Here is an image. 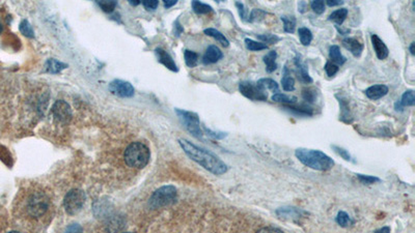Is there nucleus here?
<instances>
[{
    "instance_id": "obj_15",
    "label": "nucleus",
    "mask_w": 415,
    "mask_h": 233,
    "mask_svg": "<svg viewBox=\"0 0 415 233\" xmlns=\"http://www.w3.org/2000/svg\"><path fill=\"white\" fill-rule=\"evenodd\" d=\"M388 91H389L388 86L384 84H377V85H373V86H370L369 88H366L364 93L370 100L377 101L384 98V96L388 93Z\"/></svg>"
},
{
    "instance_id": "obj_51",
    "label": "nucleus",
    "mask_w": 415,
    "mask_h": 233,
    "mask_svg": "<svg viewBox=\"0 0 415 233\" xmlns=\"http://www.w3.org/2000/svg\"><path fill=\"white\" fill-rule=\"evenodd\" d=\"M177 2H178L177 0H165V1H163L164 6L166 7V9H170V7L175 5V4H177Z\"/></svg>"
},
{
    "instance_id": "obj_4",
    "label": "nucleus",
    "mask_w": 415,
    "mask_h": 233,
    "mask_svg": "<svg viewBox=\"0 0 415 233\" xmlns=\"http://www.w3.org/2000/svg\"><path fill=\"white\" fill-rule=\"evenodd\" d=\"M178 192L173 186H164L156 190L149 200V206L151 210H158L172 204L177 200Z\"/></svg>"
},
{
    "instance_id": "obj_36",
    "label": "nucleus",
    "mask_w": 415,
    "mask_h": 233,
    "mask_svg": "<svg viewBox=\"0 0 415 233\" xmlns=\"http://www.w3.org/2000/svg\"><path fill=\"white\" fill-rule=\"evenodd\" d=\"M284 108L290 111H293L299 115H308V116L313 115V110L307 107H295L293 105H284Z\"/></svg>"
},
{
    "instance_id": "obj_54",
    "label": "nucleus",
    "mask_w": 415,
    "mask_h": 233,
    "mask_svg": "<svg viewBox=\"0 0 415 233\" xmlns=\"http://www.w3.org/2000/svg\"><path fill=\"white\" fill-rule=\"evenodd\" d=\"M415 43L414 42H412L411 44H410V46H409V51H410V54L413 56V55H415Z\"/></svg>"
},
{
    "instance_id": "obj_52",
    "label": "nucleus",
    "mask_w": 415,
    "mask_h": 233,
    "mask_svg": "<svg viewBox=\"0 0 415 233\" xmlns=\"http://www.w3.org/2000/svg\"><path fill=\"white\" fill-rule=\"evenodd\" d=\"M375 233H390V228L387 227V226L382 227V228H380V229L375 231Z\"/></svg>"
},
{
    "instance_id": "obj_27",
    "label": "nucleus",
    "mask_w": 415,
    "mask_h": 233,
    "mask_svg": "<svg viewBox=\"0 0 415 233\" xmlns=\"http://www.w3.org/2000/svg\"><path fill=\"white\" fill-rule=\"evenodd\" d=\"M398 102H400L401 106H402L403 108H405V107H413V106L415 105L414 90H406V91L403 93L401 100L398 101Z\"/></svg>"
},
{
    "instance_id": "obj_56",
    "label": "nucleus",
    "mask_w": 415,
    "mask_h": 233,
    "mask_svg": "<svg viewBox=\"0 0 415 233\" xmlns=\"http://www.w3.org/2000/svg\"><path fill=\"white\" fill-rule=\"evenodd\" d=\"M2 30H3V27H2V25H1V24H0V34H1V32H2Z\"/></svg>"
},
{
    "instance_id": "obj_26",
    "label": "nucleus",
    "mask_w": 415,
    "mask_h": 233,
    "mask_svg": "<svg viewBox=\"0 0 415 233\" xmlns=\"http://www.w3.org/2000/svg\"><path fill=\"white\" fill-rule=\"evenodd\" d=\"M283 23V30L286 34H293L296 29V18L294 16H282L281 17Z\"/></svg>"
},
{
    "instance_id": "obj_13",
    "label": "nucleus",
    "mask_w": 415,
    "mask_h": 233,
    "mask_svg": "<svg viewBox=\"0 0 415 233\" xmlns=\"http://www.w3.org/2000/svg\"><path fill=\"white\" fill-rule=\"evenodd\" d=\"M371 42L374 48V51L376 53L377 58L380 60H384L388 57L389 50L385 43L377 35H371Z\"/></svg>"
},
{
    "instance_id": "obj_29",
    "label": "nucleus",
    "mask_w": 415,
    "mask_h": 233,
    "mask_svg": "<svg viewBox=\"0 0 415 233\" xmlns=\"http://www.w3.org/2000/svg\"><path fill=\"white\" fill-rule=\"evenodd\" d=\"M298 36L303 46H308L313 41V34L307 27H300L298 29Z\"/></svg>"
},
{
    "instance_id": "obj_28",
    "label": "nucleus",
    "mask_w": 415,
    "mask_h": 233,
    "mask_svg": "<svg viewBox=\"0 0 415 233\" xmlns=\"http://www.w3.org/2000/svg\"><path fill=\"white\" fill-rule=\"evenodd\" d=\"M244 42H245V46H246L247 49H248L249 51H252V52H258V51L268 49V45H265V44H263L261 42L253 41V39L248 38V37L245 38Z\"/></svg>"
},
{
    "instance_id": "obj_6",
    "label": "nucleus",
    "mask_w": 415,
    "mask_h": 233,
    "mask_svg": "<svg viewBox=\"0 0 415 233\" xmlns=\"http://www.w3.org/2000/svg\"><path fill=\"white\" fill-rule=\"evenodd\" d=\"M175 113H177L183 125L185 126L190 134H192L196 138L203 137L204 134L201 127V123H199V117L196 113L182 109H175Z\"/></svg>"
},
{
    "instance_id": "obj_9",
    "label": "nucleus",
    "mask_w": 415,
    "mask_h": 233,
    "mask_svg": "<svg viewBox=\"0 0 415 233\" xmlns=\"http://www.w3.org/2000/svg\"><path fill=\"white\" fill-rule=\"evenodd\" d=\"M109 90L119 98H131L134 95V87L124 80H114L109 84Z\"/></svg>"
},
{
    "instance_id": "obj_18",
    "label": "nucleus",
    "mask_w": 415,
    "mask_h": 233,
    "mask_svg": "<svg viewBox=\"0 0 415 233\" xmlns=\"http://www.w3.org/2000/svg\"><path fill=\"white\" fill-rule=\"evenodd\" d=\"M283 90L285 91H294L295 90V79L291 76V72L288 66H284L283 72V79H282Z\"/></svg>"
},
{
    "instance_id": "obj_46",
    "label": "nucleus",
    "mask_w": 415,
    "mask_h": 233,
    "mask_svg": "<svg viewBox=\"0 0 415 233\" xmlns=\"http://www.w3.org/2000/svg\"><path fill=\"white\" fill-rule=\"evenodd\" d=\"M65 233H82V228L80 225L72 224L66 229Z\"/></svg>"
},
{
    "instance_id": "obj_17",
    "label": "nucleus",
    "mask_w": 415,
    "mask_h": 233,
    "mask_svg": "<svg viewBox=\"0 0 415 233\" xmlns=\"http://www.w3.org/2000/svg\"><path fill=\"white\" fill-rule=\"evenodd\" d=\"M155 53H156V56L158 58V61L162 63L163 66H165L167 69L172 71V72H175V73L179 72L177 64H175V62L173 61L171 56L169 53H167L165 50L161 49V48H157Z\"/></svg>"
},
{
    "instance_id": "obj_30",
    "label": "nucleus",
    "mask_w": 415,
    "mask_h": 233,
    "mask_svg": "<svg viewBox=\"0 0 415 233\" xmlns=\"http://www.w3.org/2000/svg\"><path fill=\"white\" fill-rule=\"evenodd\" d=\"M191 6L194 11V13L198 15H206L213 12V7L207 3H203L201 1H192L191 2Z\"/></svg>"
},
{
    "instance_id": "obj_12",
    "label": "nucleus",
    "mask_w": 415,
    "mask_h": 233,
    "mask_svg": "<svg viewBox=\"0 0 415 233\" xmlns=\"http://www.w3.org/2000/svg\"><path fill=\"white\" fill-rule=\"evenodd\" d=\"M294 63H295V68H296V73H297L298 79L300 80V81L305 84L313 83L314 80L309 76L308 68L306 64L302 61L301 56L299 54H297L296 57L294 58Z\"/></svg>"
},
{
    "instance_id": "obj_2",
    "label": "nucleus",
    "mask_w": 415,
    "mask_h": 233,
    "mask_svg": "<svg viewBox=\"0 0 415 233\" xmlns=\"http://www.w3.org/2000/svg\"><path fill=\"white\" fill-rule=\"evenodd\" d=\"M295 156L303 165L317 171H329L334 166V161L321 150L298 148Z\"/></svg>"
},
{
    "instance_id": "obj_48",
    "label": "nucleus",
    "mask_w": 415,
    "mask_h": 233,
    "mask_svg": "<svg viewBox=\"0 0 415 233\" xmlns=\"http://www.w3.org/2000/svg\"><path fill=\"white\" fill-rule=\"evenodd\" d=\"M257 233H283L281 229L275 227H264L261 228Z\"/></svg>"
},
{
    "instance_id": "obj_43",
    "label": "nucleus",
    "mask_w": 415,
    "mask_h": 233,
    "mask_svg": "<svg viewBox=\"0 0 415 233\" xmlns=\"http://www.w3.org/2000/svg\"><path fill=\"white\" fill-rule=\"evenodd\" d=\"M340 109H341V117H340L341 120H342V122H345V118H348V123H350L349 122L350 111H349L348 103L345 100L340 99Z\"/></svg>"
},
{
    "instance_id": "obj_3",
    "label": "nucleus",
    "mask_w": 415,
    "mask_h": 233,
    "mask_svg": "<svg viewBox=\"0 0 415 233\" xmlns=\"http://www.w3.org/2000/svg\"><path fill=\"white\" fill-rule=\"evenodd\" d=\"M124 158L128 166L141 169V168L148 165L151 158V152L146 144L141 142H133L127 147Z\"/></svg>"
},
{
    "instance_id": "obj_40",
    "label": "nucleus",
    "mask_w": 415,
    "mask_h": 233,
    "mask_svg": "<svg viewBox=\"0 0 415 233\" xmlns=\"http://www.w3.org/2000/svg\"><path fill=\"white\" fill-rule=\"evenodd\" d=\"M324 70L326 72L327 76L333 77V76H335V75L338 74V72H339L340 68H339V66H337V64H334V63H332L330 61H327L326 64H325V67H324Z\"/></svg>"
},
{
    "instance_id": "obj_24",
    "label": "nucleus",
    "mask_w": 415,
    "mask_h": 233,
    "mask_svg": "<svg viewBox=\"0 0 415 233\" xmlns=\"http://www.w3.org/2000/svg\"><path fill=\"white\" fill-rule=\"evenodd\" d=\"M66 68H68V64L53 58L48 59L46 62V71L50 74H58L59 72L65 70Z\"/></svg>"
},
{
    "instance_id": "obj_16",
    "label": "nucleus",
    "mask_w": 415,
    "mask_h": 233,
    "mask_svg": "<svg viewBox=\"0 0 415 233\" xmlns=\"http://www.w3.org/2000/svg\"><path fill=\"white\" fill-rule=\"evenodd\" d=\"M342 46L349 50L354 57H360L363 51V45L354 37H346L342 39Z\"/></svg>"
},
{
    "instance_id": "obj_8",
    "label": "nucleus",
    "mask_w": 415,
    "mask_h": 233,
    "mask_svg": "<svg viewBox=\"0 0 415 233\" xmlns=\"http://www.w3.org/2000/svg\"><path fill=\"white\" fill-rule=\"evenodd\" d=\"M239 91L243 94L245 98H247L250 101H260V102H265L268 99L267 92L257 85V83H253L251 81H242L239 84Z\"/></svg>"
},
{
    "instance_id": "obj_33",
    "label": "nucleus",
    "mask_w": 415,
    "mask_h": 233,
    "mask_svg": "<svg viewBox=\"0 0 415 233\" xmlns=\"http://www.w3.org/2000/svg\"><path fill=\"white\" fill-rule=\"evenodd\" d=\"M267 13L263 10L260 9H253L251 11V13L248 15V21L249 23H257V22H261L264 20V18L266 17Z\"/></svg>"
},
{
    "instance_id": "obj_23",
    "label": "nucleus",
    "mask_w": 415,
    "mask_h": 233,
    "mask_svg": "<svg viewBox=\"0 0 415 233\" xmlns=\"http://www.w3.org/2000/svg\"><path fill=\"white\" fill-rule=\"evenodd\" d=\"M348 14H349L348 10L345 9V7H341V9H340V10H337V11L332 12L330 14L329 17H328V20L334 22L335 23V26H339L340 27L341 25V24L345 22L346 18L348 17Z\"/></svg>"
},
{
    "instance_id": "obj_50",
    "label": "nucleus",
    "mask_w": 415,
    "mask_h": 233,
    "mask_svg": "<svg viewBox=\"0 0 415 233\" xmlns=\"http://www.w3.org/2000/svg\"><path fill=\"white\" fill-rule=\"evenodd\" d=\"M182 32H183V27L179 23V21H177L174 23V34H175V36H181Z\"/></svg>"
},
{
    "instance_id": "obj_34",
    "label": "nucleus",
    "mask_w": 415,
    "mask_h": 233,
    "mask_svg": "<svg viewBox=\"0 0 415 233\" xmlns=\"http://www.w3.org/2000/svg\"><path fill=\"white\" fill-rule=\"evenodd\" d=\"M257 37H258V39H260L261 43L265 44V45H267V44L273 45V44H276V43L281 41V37L277 36L276 35H272V34L257 35Z\"/></svg>"
},
{
    "instance_id": "obj_14",
    "label": "nucleus",
    "mask_w": 415,
    "mask_h": 233,
    "mask_svg": "<svg viewBox=\"0 0 415 233\" xmlns=\"http://www.w3.org/2000/svg\"><path fill=\"white\" fill-rule=\"evenodd\" d=\"M223 57V53L217 46L211 45L207 48L205 55L203 57L204 64H213L221 60Z\"/></svg>"
},
{
    "instance_id": "obj_45",
    "label": "nucleus",
    "mask_w": 415,
    "mask_h": 233,
    "mask_svg": "<svg viewBox=\"0 0 415 233\" xmlns=\"http://www.w3.org/2000/svg\"><path fill=\"white\" fill-rule=\"evenodd\" d=\"M142 4L143 6H145L146 10L151 12L157 9L159 1H157V0H147V1H142Z\"/></svg>"
},
{
    "instance_id": "obj_1",
    "label": "nucleus",
    "mask_w": 415,
    "mask_h": 233,
    "mask_svg": "<svg viewBox=\"0 0 415 233\" xmlns=\"http://www.w3.org/2000/svg\"><path fill=\"white\" fill-rule=\"evenodd\" d=\"M179 144L191 160L214 175H222L227 172V165L213 152L199 147L186 139H179Z\"/></svg>"
},
{
    "instance_id": "obj_41",
    "label": "nucleus",
    "mask_w": 415,
    "mask_h": 233,
    "mask_svg": "<svg viewBox=\"0 0 415 233\" xmlns=\"http://www.w3.org/2000/svg\"><path fill=\"white\" fill-rule=\"evenodd\" d=\"M98 5L101 7L103 12L111 13L115 9L116 1H98Z\"/></svg>"
},
{
    "instance_id": "obj_55",
    "label": "nucleus",
    "mask_w": 415,
    "mask_h": 233,
    "mask_svg": "<svg viewBox=\"0 0 415 233\" xmlns=\"http://www.w3.org/2000/svg\"><path fill=\"white\" fill-rule=\"evenodd\" d=\"M129 3H130L131 5H134V6H136V5L140 4V1H137V0H132V1H129Z\"/></svg>"
},
{
    "instance_id": "obj_47",
    "label": "nucleus",
    "mask_w": 415,
    "mask_h": 233,
    "mask_svg": "<svg viewBox=\"0 0 415 233\" xmlns=\"http://www.w3.org/2000/svg\"><path fill=\"white\" fill-rule=\"evenodd\" d=\"M205 131L207 133V135L211 136V137L215 138V139H223L226 136V133H217V132H212L210 130H208V128H205Z\"/></svg>"
},
{
    "instance_id": "obj_49",
    "label": "nucleus",
    "mask_w": 415,
    "mask_h": 233,
    "mask_svg": "<svg viewBox=\"0 0 415 233\" xmlns=\"http://www.w3.org/2000/svg\"><path fill=\"white\" fill-rule=\"evenodd\" d=\"M344 3H345V1H340V0H327V1L325 2V4H327V5L330 6V7L342 5Z\"/></svg>"
},
{
    "instance_id": "obj_20",
    "label": "nucleus",
    "mask_w": 415,
    "mask_h": 233,
    "mask_svg": "<svg viewBox=\"0 0 415 233\" xmlns=\"http://www.w3.org/2000/svg\"><path fill=\"white\" fill-rule=\"evenodd\" d=\"M276 59H277V53L274 50L269 51L264 56V57H263V61H264V63L266 64L267 73L271 74V73H273L274 71H276V69L278 67L277 66V62H276Z\"/></svg>"
},
{
    "instance_id": "obj_11",
    "label": "nucleus",
    "mask_w": 415,
    "mask_h": 233,
    "mask_svg": "<svg viewBox=\"0 0 415 233\" xmlns=\"http://www.w3.org/2000/svg\"><path fill=\"white\" fill-rule=\"evenodd\" d=\"M277 216L283 220H291V221H297L300 220L302 216H304L306 213L304 211L300 210L297 207H291V206H283L278 208L275 212Z\"/></svg>"
},
{
    "instance_id": "obj_37",
    "label": "nucleus",
    "mask_w": 415,
    "mask_h": 233,
    "mask_svg": "<svg viewBox=\"0 0 415 233\" xmlns=\"http://www.w3.org/2000/svg\"><path fill=\"white\" fill-rule=\"evenodd\" d=\"M20 31L22 32V35H24L27 37H34L35 36V31H34L33 27H31V25L27 20H23L21 22Z\"/></svg>"
},
{
    "instance_id": "obj_39",
    "label": "nucleus",
    "mask_w": 415,
    "mask_h": 233,
    "mask_svg": "<svg viewBox=\"0 0 415 233\" xmlns=\"http://www.w3.org/2000/svg\"><path fill=\"white\" fill-rule=\"evenodd\" d=\"M357 179L358 180L360 181L363 184H373L379 182L381 179L379 178H376V176H371V175H363V174H357Z\"/></svg>"
},
{
    "instance_id": "obj_32",
    "label": "nucleus",
    "mask_w": 415,
    "mask_h": 233,
    "mask_svg": "<svg viewBox=\"0 0 415 233\" xmlns=\"http://www.w3.org/2000/svg\"><path fill=\"white\" fill-rule=\"evenodd\" d=\"M184 58H185L186 66L188 68H194V67L197 66L198 54L196 52L191 51V50H185Z\"/></svg>"
},
{
    "instance_id": "obj_42",
    "label": "nucleus",
    "mask_w": 415,
    "mask_h": 233,
    "mask_svg": "<svg viewBox=\"0 0 415 233\" xmlns=\"http://www.w3.org/2000/svg\"><path fill=\"white\" fill-rule=\"evenodd\" d=\"M235 5L237 6V9H238L239 15H240V18H241V20H242V21H244V22H247V21H248V12H247V10H246V7H245L244 3L237 1V2L235 3Z\"/></svg>"
},
{
    "instance_id": "obj_21",
    "label": "nucleus",
    "mask_w": 415,
    "mask_h": 233,
    "mask_svg": "<svg viewBox=\"0 0 415 233\" xmlns=\"http://www.w3.org/2000/svg\"><path fill=\"white\" fill-rule=\"evenodd\" d=\"M257 85L264 91L270 90V91H272L273 93H277L278 90H279V86H278L277 82L275 81V80L271 79V78L260 79L259 81L257 82Z\"/></svg>"
},
{
    "instance_id": "obj_57",
    "label": "nucleus",
    "mask_w": 415,
    "mask_h": 233,
    "mask_svg": "<svg viewBox=\"0 0 415 233\" xmlns=\"http://www.w3.org/2000/svg\"><path fill=\"white\" fill-rule=\"evenodd\" d=\"M9 233H20V232H18V231H11V232H9Z\"/></svg>"
},
{
    "instance_id": "obj_25",
    "label": "nucleus",
    "mask_w": 415,
    "mask_h": 233,
    "mask_svg": "<svg viewBox=\"0 0 415 233\" xmlns=\"http://www.w3.org/2000/svg\"><path fill=\"white\" fill-rule=\"evenodd\" d=\"M271 100L276 103H283V105H294V104L297 103L296 96H289L282 92L274 93L272 95V98H271Z\"/></svg>"
},
{
    "instance_id": "obj_10",
    "label": "nucleus",
    "mask_w": 415,
    "mask_h": 233,
    "mask_svg": "<svg viewBox=\"0 0 415 233\" xmlns=\"http://www.w3.org/2000/svg\"><path fill=\"white\" fill-rule=\"evenodd\" d=\"M52 113L55 119L58 120V122L62 124L69 123L72 118V111H71L70 105L65 101H61V100L57 101L54 104L52 108Z\"/></svg>"
},
{
    "instance_id": "obj_35",
    "label": "nucleus",
    "mask_w": 415,
    "mask_h": 233,
    "mask_svg": "<svg viewBox=\"0 0 415 233\" xmlns=\"http://www.w3.org/2000/svg\"><path fill=\"white\" fill-rule=\"evenodd\" d=\"M302 99L308 104H313L317 100V91L314 88H304L302 90Z\"/></svg>"
},
{
    "instance_id": "obj_7",
    "label": "nucleus",
    "mask_w": 415,
    "mask_h": 233,
    "mask_svg": "<svg viewBox=\"0 0 415 233\" xmlns=\"http://www.w3.org/2000/svg\"><path fill=\"white\" fill-rule=\"evenodd\" d=\"M85 202L84 192L78 189L71 190L63 199V207L69 215H75L81 210Z\"/></svg>"
},
{
    "instance_id": "obj_53",
    "label": "nucleus",
    "mask_w": 415,
    "mask_h": 233,
    "mask_svg": "<svg viewBox=\"0 0 415 233\" xmlns=\"http://www.w3.org/2000/svg\"><path fill=\"white\" fill-rule=\"evenodd\" d=\"M299 10H300V12L301 13H304V9L306 7V3L304 2V1H301V2H299Z\"/></svg>"
},
{
    "instance_id": "obj_22",
    "label": "nucleus",
    "mask_w": 415,
    "mask_h": 233,
    "mask_svg": "<svg viewBox=\"0 0 415 233\" xmlns=\"http://www.w3.org/2000/svg\"><path fill=\"white\" fill-rule=\"evenodd\" d=\"M204 34L208 36H211L214 39H216L217 42H219L223 47L227 48L229 46V41L226 38V36L221 34V32L215 28H207L204 30Z\"/></svg>"
},
{
    "instance_id": "obj_5",
    "label": "nucleus",
    "mask_w": 415,
    "mask_h": 233,
    "mask_svg": "<svg viewBox=\"0 0 415 233\" xmlns=\"http://www.w3.org/2000/svg\"><path fill=\"white\" fill-rule=\"evenodd\" d=\"M49 207V200L42 192H36L31 194L27 200L26 211L33 218H39L44 215Z\"/></svg>"
},
{
    "instance_id": "obj_38",
    "label": "nucleus",
    "mask_w": 415,
    "mask_h": 233,
    "mask_svg": "<svg viewBox=\"0 0 415 233\" xmlns=\"http://www.w3.org/2000/svg\"><path fill=\"white\" fill-rule=\"evenodd\" d=\"M310 7L317 15H322L325 12L326 4L322 0H314V1H311L310 3Z\"/></svg>"
},
{
    "instance_id": "obj_19",
    "label": "nucleus",
    "mask_w": 415,
    "mask_h": 233,
    "mask_svg": "<svg viewBox=\"0 0 415 233\" xmlns=\"http://www.w3.org/2000/svg\"><path fill=\"white\" fill-rule=\"evenodd\" d=\"M329 58L331 60L330 62L337 64V66H342L347 61V58L341 54L340 47L337 45H332L329 48Z\"/></svg>"
},
{
    "instance_id": "obj_44",
    "label": "nucleus",
    "mask_w": 415,
    "mask_h": 233,
    "mask_svg": "<svg viewBox=\"0 0 415 233\" xmlns=\"http://www.w3.org/2000/svg\"><path fill=\"white\" fill-rule=\"evenodd\" d=\"M331 147H332V149L337 152V154L339 155V156H340L342 159L344 160H346V161H352V158H351V155L349 154V151L348 150H346L345 148H342V147H340V146H338V145H331Z\"/></svg>"
},
{
    "instance_id": "obj_31",
    "label": "nucleus",
    "mask_w": 415,
    "mask_h": 233,
    "mask_svg": "<svg viewBox=\"0 0 415 233\" xmlns=\"http://www.w3.org/2000/svg\"><path fill=\"white\" fill-rule=\"evenodd\" d=\"M335 221L340 225V227H348L350 225H352L354 223V221L351 219V216L344 211H340L338 213L337 218H335Z\"/></svg>"
},
{
    "instance_id": "obj_58",
    "label": "nucleus",
    "mask_w": 415,
    "mask_h": 233,
    "mask_svg": "<svg viewBox=\"0 0 415 233\" xmlns=\"http://www.w3.org/2000/svg\"><path fill=\"white\" fill-rule=\"evenodd\" d=\"M125 233H131V232H125Z\"/></svg>"
}]
</instances>
